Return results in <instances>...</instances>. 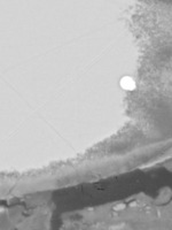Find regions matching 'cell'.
Returning a JSON list of instances; mask_svg holds the SVG:
<instances>
[{"label":"cell","mask_w":172,"mask_h":230,"mask_svg":"<svg viewBox=\"0 0 172 230\" xmlns=\"http://www.w3.org/2000/svg\"><path fill=\"white\" fill-rule=\"evenodd\" d=\"M120 85L125 90H133L135 87V83L131 77H123L120 81Z\"/></svg>","instance_id":"6da1fadb"}]
</instances>
